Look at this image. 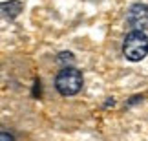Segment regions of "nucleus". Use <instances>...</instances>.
Returning a JSON list of instances; mask_svg holds the SVG:
<instances>
[{
    "mask_svg": "<svg viewBox=\"0 0 148 141\" xmlns=\"http://www.w3.org/2000/svg\"><path fill=\"white\" fill-rule=\"evenodd\" d=\"M0 141H15V138L11 136L9 132H2L0 134Z\"/></svg>",
    "mask_w": 148,
    "mask_h": 141,
    "instance_id": "39448f33",
    "label": "nucleus"
},
{
    "mask_svg": "<svg viewBox=\"0 0 148 141\" xmlns=\"http://www.w3.org/2000/svg\"><path fill=\"white\" fill-rule=\"evenodd\" d=\"M55 88L62 95H75L82 88V73L73 66L62 68L55 77Z\"/></svg>",
    "mask_w": 148,
    "mask_h": 141,
    "instance_id": "f03ea898",
    "label": "nucleus"
},
{
    "mask_svg": "<svg viewBox=\"0 0 148 141\" xmlns=\"http://www.w3.org/2000/svg\"><path fill=\"white\" fill-rule=\"evenodd\" d=\"M20 9H22V2H18V0H11V2H4L2 4L4 19H13V17H16L20 13Z\"/></svg>",
    "mask_w": 148,
    "mask_h": 141,
    "instance_id": "20e7f679",
    "label": "nucleus"
},
{
    "mask_svg": "<svg viewBox=\"0 0 148 141\" xmlns=\"http://www.w3.org/2000/svg\"><path fill=\"white\" fill-rule=\"evenodd\" d=\"M126 26L132 31H145L148 30V6L146 4H134L126 13Z\"/></svg>",
    "mask_w": 148,
    "mask_h": 141,
    "instance_id": "7ed1b4c3",
    "label": "nucleus"
},
{
    "mask_svg": "<svg viewBox=\"0 0 148 141\" xmlns=\"http://www.w3.org/2000/svg\"><path fill=\"white\" fill-rule=\"evenodd\" d=\"M124 57L132 63H139L148 55V37L145 31H130L123 44Z\"/></svg>",
    "mask_w": 148,
    "mask_h": 141,
    "instance_id": "f257e3e1",
    "label": "nucleus"
}]
</instances>
